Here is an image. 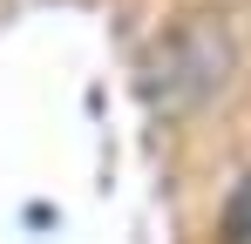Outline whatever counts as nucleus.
Instances as JSON below:
<instances>
[{"instance_id": "1", "label": "nucleus", "mask_w": 251, "mask_h": 244, "mask_svg": "<svg viewBox=\"0 0 251 244\" xmlns=\"http://www.w3.org/2000/svg\"><path fill=\"white\" fill-rule=\"evenodd\" d=\"M231 54H238V41H231V27H224L217 14L170 21L163 34L143 48V61H136V88H143V102H150L156 116H197L210 95L224 88Z\"/></svg>"}, {"instance_id": "2", "label": "nucleus", "mask_w": 251, "mask_h": 244, "mask_svg": "<svg viewBox=\"0 0 251 244\" xmlns=\"http://www.w3.org/2000/svg\"><path fill=\"white\" fill-rule=\"evenodd\" d=\"M224 244H251V176L231 190V203H224Z\"/></svg>"}]
</instances>
